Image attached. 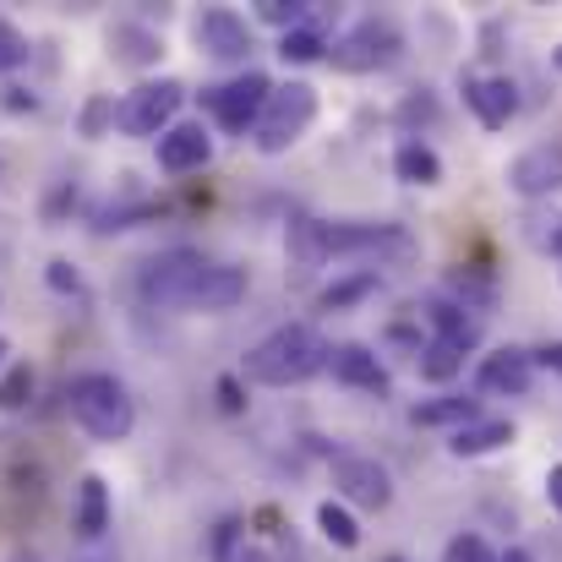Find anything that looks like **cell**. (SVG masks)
I'll list each match as a JSON object with an SVG mask.
<instances>
[{
	"label": "cell",
	"instance_id": "f35d334b",
	"mask_svg": "<svg viewBox=\"0 0 562 562\" xmlns=\"http://www.w3.org/2000/svg\"><path fill=\"white\" fill-rule=\"evenodd\" d=\"M497 562H536V558H530V552H519V547H514V552H503V558H497Z\"/></svg>",
	"mask_w": 562,
	"mask_h": 562
},
{
	"label": "cell",
	"instance_id": "603a6c76",
	"mask_svg": "<svg viewBox=\"0 0 562 562\" xmlns=\"http://www.w3.org/2000/svg\"><path fill=\"white\" fill-rule=\"evenodd\" d=\"M393 176H398L404 187H437V181H442V159H437L426 143H404V148L393 154Z\"/></svg>",
	"mask_w": 562,
	"mask_h": 562
},
{
	"label": "cell",
	"instance_id": "3957f363",
	"mask_svg": "<svg viewBox=\"0 0 562 562\" xmlns=\"http://www.w3.org/2000/svg\"><path fill=\"white\" fill-rule=\"evenodd\" d=\"M312 121H317V88L312 82H284V88L268 93V104H262V115L251 126V148L268 154V159L273 154H290L306 137Z\"/></svg>",
	"mask_w": 562,
	"mask_h": 562
},
{
	"label": "cell",
	"instance_id": "cb8c5ba5",
	"mask_svg": "<svg viewBox=\"0 0 562 562\" xmlns=\"http://www.w3.org/2000/svg\"><path fill=\"white\" fill-rule=\"evenodd\" d=\"M328 55V44H323V33L312 27V22H301V27H290L284 38H279V60L284 66H312V60H323Z\"/></svg>",
	"mask_w": 562,
	"mask_h": 562
},
{
	"label": "cell",
	"instance_id": "7402d4cb",
	"mask_svg": "<svg viewBox=\"0 0 562 562\" xmlns=\"http://www.w3.org/2000/svg\"><path fill=\"white\" fill-rule=\"evenodd\" d=\"M409 420L415 426H470V420H481V404L475 398H464V393H448V398H431V404H415L409 409Z\"/></svg>",
	"mask_w": 562,
	"mask_h": 562
},
{
	"label": "cell",
	"instance_id": "ee69618b",
	"mask_svg": "<svg viewBox=\"0 0 562 562\" xmlns=\"http://www.w3.org/2000/svg\"><path fill=\"white\" fill-rule=\"evenodd\" d=\"M382 562H404V558H382Z\"/></svg>",
	"mask_w": 562,
	"mask_h": 562
},
{
	"label": "cell",
	"instance_id": "484cf974",
	"mask_svg": "<svg viewBox=\"0 0 562 562\" xmlns=\"http://www.w3.org/2000/svg\"><path fill=\"white\" fill-rule=\"evenodd\" d=\"M415 356H420L415 367H420V376H426V382H453V376L464 372V350H453V345H442V339L420 345Z\"/></svg>",
	"mask_w": 562,
	"mask_h": 562
},
{
	"label": "cell",
	"instance_id": "52a82bcc",
	"mask_svg": "<svg viewBox=\"0 0 562 562\" xmlns=\"http://www.w3.org/2000/svg\"><path fill=\"white\" fill-rule=\"evenodd\" d=\"M268 93H273V82H268L262 71H240V77H229L224 88H207L202 104H207V115L218 121V132H229V137H251V126H257Z\"/></svg>",
	"mask_w": 562,
	"mask_h": 562
},
{
	"label": "cell",
	"instance_id": "30bf717a",
	"mask_svg": "<svg viewBox=\"0 0 562 562\" xmlns=\"http://www.w3.org/2000/svg\"><path fill=\"white\" fill-rule=\"evenodd\" d=\"M191 33H196V44H202L213 60H246V55H251V22H246L240 11H229V5H207Z\"/></svg>",
	"mask_w": 562,
	"mask_h": 562
},
{
	"label": "cell",
	"instance_id": "83f0119b",
	"mask_svg": "<svg viewBox=\"0 0 562 562\" xmlns=\"http://www.w3.org/2000/svg\"><path fill=\"white\" fill-rule=\"evenodd\" d=\"M27 398H33V367L27 361H11L5 372H0V409L11 415V409H27Z\"/></svg>",
	"mask_w": 562,
	"mask_h": 562
},
{
	"label": "cell",
	"instance_id": "4dcf8cb0",
	"mask_svg": "<svg viewBox=\"0 0 562 562\" xmlns=\"http://www.w3.org/2000/svg\"><path fill=\"white\" fill-rule=\"evenodd\" d=\"M442 562H497V552H492L481 536H453L448 552H442Z\"/></svg>",
	"mask_w": 562,
	"mask_h": 562
},
{
	"label": "cell",
	"instance_id": "1f68e13d",
	"mask_svg": "<svg viewBox=\"0 0 562 562\" xmlns=\"http://www.w3.org/2000/svg\"><path fill=\"white\" fill-rule=\"evenodd\" d=\"M110 121H115V99H88V110H82V137H104Z\"/></svg>",
	"mask_w": 562,
	"mask_h": 562
},
{
	"label": "cell",
	"instance_id": "74e56055",
	"mask_svg": "<svg viewBox=\"0 0 562 562\" xmlns=\"http://www.w3.org/2000/svg\"><path fill=\"white\" fill-rule=\"evenodd\" d=\"M536 361H541V367H552V372L562 376V345H547V350H541Z\"/></svg>",
	"mask_w": 562,
	"mask_h": 562
},
{
	"label": "cell",
	"instance_id": "f1b7e54d",
	"mask_svg": "<svg viewBox=\"0 0 562 562\" xmlns=\"http://www.w3.org/2000/svg\"><path fill=\"white\" fill-rule=\"evenodd\" d=\"M257 16L290 33V27H301V22H312V5H301V0H262V5H257Z\"/></svg>",
	"mask_w": 562,
	"mask_h": 562
},
{
	"label": "cell",
	"instance_id": "e575fe53",
	"mask_svg": "<svg viewBox=\"0 0 562 562\" xmlns=\"http://www.w3.org/2000/svg\"><path fill=\"white\" fill-rule=\"evenodd\" d=\"M547 497H552V508L562 514V464H552V470H547Z\"/></svg>",
	"mask_w": 562,
	"mask_h": 562
},
{
	"label": "cell",
	"instance_id": "7c38bea8",
	"mask_svg": "<svg viewBox=\"0 0 562 562\" xmlns=\"http://www.w3.org/2000/svg\"><path fill=\"white\" fill-rule=\"evenodd\" d=\"M246 290H251L246 268H229V262H207V273H202V279H196V290H191V306H187V312H202V317L235 312V306L246 301Z\"/></svg>",
	"mask_w": 562,
	"mask_h": 562
},
{
	"label": "cell",
	"instance_id": "4fadbf2b",
	"mask_svg": "<svg viewBox=\"0 0 562 562\" xmlns=\"http://www.w3.org/2000/svg\"><path fill=\"white\" fill-rule=\"evenodd\" d=\"M508 187L519 196H547L562 187V143H541V148H525L514 165H508Z\"/></svg>",
	"mask_w": 562,
	"mask_h": 562
},
{
	"label": "cell",
	"instance_id": "ffe728a7",
	"mask_svg": "<svg viewBox=\"0 0 562 562\" xmlns=\"http://www.w3.org/2000/svg\"><path fill=\"white\" fill-rule=\"evenodd\" d=\"M508 442H514V426L508 420H470V426H459L448 437V453L453 459H481V453H497Z\"/></svg>",
	"mask_w": 562,
	"mask_h": 562
},
{
	"label": "cell",
	"instance_id": "ba28073f",
	"mask_svg": "<svg viewBox=\"0 0 562 562\" xmlns=\"http://www.w3.org/2000/svg\"><path fill=\"white\" fill-rule=\"evenodd\" d=\"M323 246L328 257H367V262L415 251V240L398 224H323Z\"/></svg>",
	"mask_w": 562,
	"mask_h": 562
},
{
	"label": "cell",
	"instance_id": "8992f818",
	"mask_svg": "<svg viewBox=\"0 0 562 562\" xmlns=\"http://www.w3.org/2000/svg\"><path fill=\"white\" fill-rule=\"evenodd\" d=\"M202 273H207V257H202V251H187V246L159 251V257L143 268V301L159 306V312H187L191 290H196Z\"/></svg>",
	"mask_w": 562,
	"mask_h": 562
},
{
	"label": "cell",
	"instance_id": "e0dca14e",
	"mask_svg": "<svg viewBox=\"0 0 562 562\" xmlns=\"http://www.w3.org/2000/svg\"><path fill=\"white\" fill-rule=\"evenodd\" d=\"M530 376H536V356L530 350H492L481 361V387L486 393H530Z\"/></svg>",
	"mask_w": 562,
	"mask_h": 562
},
{
	"label": "cell",
	"instance_id": "836d02e7",
	"mask_svg": "<svg viewBox=\"0 0 562 562\" xmlns=\"http://www.w3.org/2000/svg\"><path fill=\"white\" fill-rule=\"evenodd\" d=\"M235 536H240V519H224V525L213 530V562H229V547H235Z\"/></svg>",
	"mask_w": 562,
	"mask_h": 562
},
{
	"label": "cell",
	"instance_id": "6da1fadb",
	"mask_svg": "<svg viewBox=\"0 0 562 562\" xmlns=\"http://www.w3.org/2000/svg\"><path fill=\"white\" fill-rule=\"evenodd\" d=\"M317 372H328V339L312 323L273 328L240 361V376L257 382V387H295V382H306V376H317Z\"/></svg>",
	"mask_w": 562,
	"mask_h": 562
},
{
	"label": "cell",
	"instance_id": "5bb4252c",
	"mask_svg": "<svg viewBox=\"0 0 562 562\" xmlns=\"http://www.w3.org/2000/svg\"><path fill=\"white\" fill-rule=\"evenodd\" d=\"M464 104L475 110V121L486 132H503L514 121V110H519V88L508 77H470L464 82Z\"/></svg>",
	"mask_w": 562,
	"mask_h": 562
},
{
	"label": "cell",
	"instance_id": "d590c367",
	"mask_svg": "<svg viewBox=\"0 0 562 562\" xmlns=\"http://www.w3.org/2000/svg\"><path fill=\"white\" fill-rule=\"evenodd\" d=\"M218 404H224L229 415L240 409V393H235V376H224V382H218Z\"/></svg>",
	"mask_w": 562,
	"mask_h": 562
},
{
	"label": "cell",
	"instance_id": "60d3db41",
	"mask_svg": "<svg viewBox=\"0 0 562 562\" xmlns=\"http://www.w3.org/2000/svg\"><path fill=\"white\" fill-rule=\"evenodd\" d=\"M5 562H44V558H27V552H16V558H5Z\"/></svg>",
	"mask_w": 562,
	"mask_h": 562
},
{
	"label": "cell",
	"instance_id": "d4e9b609",
	"mask_svg": "<svg viewBox=\"0 0 562 562\" xmlns=\"http://www.w3.org/2000/svg\"><path fill=\"white\" fill-rule=\"evenodd\" d=\"M317 530H323V541H334L339 552H356V547H361V525L350 519L345 503H323V508H317Z\"/></svg>",
	"mask_w": 562,
	"mask_h": 562
},
{
	"label": "cell",
	"instance_id": "8d00e7d4",
	"mask_svg": "<svg viewBox=\"0 0 562 562\" xmlns=\"http://www.w3.org/2000/svg\"><path fill=\"white\" fill-rule=\"evenodd\" d=\"M415 115H431V99H409V104L398 110V121H404V126H409Z\"/></svg>",
	"mask_w": 562,
	"mask_h": 562
},
{
	"label": "cell",
	"instance_id": "44dd1931",
	"mask_svg": "<svg viewBox=\"0 0 562 562\" xmlns=\"http://www.w3.org/2000/svg\"><path fill=\"white\" fill-rule=\"evenodd\" d=\"M77 530H82V541H99L110 530V486H104V475H82V486H77Z\"/></svg>",
	"mask_w": 562,
	"mask_h": 562
},
{
	"label": "cell",
	"instance_id": "d6986e66",
	"mask_svg": "<svg viewBox=\"0 0 562 562\" xmlns=\"http://www.w3.org/2000/svg\"><path fill=\"white\" fill-rule=\"evenodd\" d=\"M426 323L453 350H475V339H481V323L470 317V306H453V301H426Z\"/></svg>",
	"mask_w": 562,
	"mask_h": 562
},
{
	"label": "cell",
	"instance_id": "7a4b0ae2",
	"mask_svg": "<svg viewBox=\"0 0 562 562\" xmlns=\"http://www.w3.org/2000/svg\"><path fill=\"white\" fill-rule=\"evenodd\" d=\"M66 409L71 420L93 437V442H126L137 426V404L126 393V382L110 372H82L66 387Z\"/></svg>",
	"mask_w": 562,
	"mask_h": 562
},
{
	"label": "cell",
	"instance_id": "7bdbcfd3",
	"mask_svg": "<svg viewBox=\"0 0 562 562\" xmlns=\"http://www.w3.org/2000/svg\"><path fill=\"white\" fill-rule=\"evenodd\" d=\"M552 66H558V71H562V44H558V49H552Z\"/></svg>",
	"mask_w": 562,
	"mask_h": 562
},
{
	"label": "cell",
	"instance_id": "9c48e42d",
	"mask_svg": "<svg viewBox=\"0 0 562 562\" xmlns=\"http://www.w3.org/2000/svg\"><path fill=\"white\" fill-rule=\"evenodd\" d=\"M334 486H339L345 503L372 508V514H382V508L393 503V481H387V470H382L376 459H361V453H339V459H334Z\"/></svg>",
	"mask_w": 562,
	"mask_h": 562
},
{
	"label": "cell",
	"instance_id": "4316f807",
	"mask_svg": "<svg viewBox=\"0 0 562 562\" xmlns=\"http://www.w3.org/2000/svg\"><path fill=\"white\" fill-rule=\"evenodd\" d=\"M376 268H361V273H350V279H339V284H328L323 290V312H345V306H356V301H367L376 295Z\"/></svg>",
	"mask_w": 562,
	"mask_h": 562
},
{
	"label": "cell",
	"instance_id": "2e32d148",
	"mask_svg": "<svg viewBox=\"0 0 562 562\" xmlns=\"http://www.w3.org/2000/svg\"><path fill=\"white\" fill-rule=\"evenodd\" d=\"M328 372H334V382H345V387L387 393V367L376 361V350H367V345H339V350H328Z\"/></svg>",
	"mask_w": 562,
	"mask_h": 562
},
{
	"label": "cell",
	"instance_id": "ab89813d",
	"mask_svg": "<svg viewBox=\"0 0 562 562\" xmlns=\"http://www.w3.org/2000/svg\"><path fill=\"white\" fill-rule=\"evenodd\" d=\"M5 367H11V345L0 339V372H5Z\"/></svg>",
	"mask_w": 562,
	"mask_h": 562
},
{
	"label": "cell",
	"instance_id": "b9f144b4",
	"mask_svg": "<svg viewBox=\"0 0 562 562\" xmlns=\"http://www.w3.org/2000/svg\"><path fill=\"white\" fill-rule=\"evenodd\" d=\"M552 251H562V229H552Z\"/></svg>",
	"mask_w": 562,
	"mask_h": 562
},
{
	"label": "cell",
	"instance_id": "f546056e",
	"mask_svg": "<svg viewBox=\"0 0 562 562\" xmlns=\"http://www.w3.org/2000/svg\"><path fill=\"white\" fill-rule=\"evenodd\" d=\"M22 60H27V33H22V27H11V22L0 16V77H5V71H16Z\"/></svg>",
	"mask_w": 562,
	"mask_h": 562
},
{
	"label": "cell",
	"instance_id": "8fae6325",
	"mask_svg": "<svg viewBox=\"0 0 562 562\" xmlns=\"http://www.w3.org/2000/svg\"><path fill=\"white\" fill-rule=\"evenodd\" d=\"M213 159V132L202 121H176L165 137H159V170L165 176H191Z\"/></svg>",
	"mask_w": 562,
	"mask_h": 562
},
{
	"label": "cell",
	"instance_id": "277c9868",
	"mask_svg": "<svg viewBox=\"0 0 562 562\" xmlns=\"http://www.w3.org/2000/svg\"><path fill=\"white\" fill-rule=\"evenodd\" d=\"M181 104H187V82H176V77L137 82V88L115 104V126H121V137H165V132L176 126Z\"/></svg>",
	"mask_w": 562,
	"mask_h": 562
},
{
	"label": "cell",
	"instance_id": "ac0fdd59",
	"mask_svg": "<svg viewBox=\"0 0 562 562\" xmlns=\"http://www.w3.org/2000/svg\"><path fill=\"white\" fill-rule=\"evenodd\" d=\"M110 55L121 66H159L165 60V38L154 27H143V22H115L110 27Z\"/></svg>",
	"mask_w": 562,
	"mask_h": 562
},
{
	"label": "cell",
	"instance_id": "9a60e30c",
	"mask_svg": "<svg viewBox=\"0 0 562 562\" xmlns=\"http://www.w3.org/2000/svg\"><path fill=\"white\" fill-rule=\"evenodd\" d=\"M284 251H290V279L306 284L323 262H328V246H323V218L312 213H290V229H284Z\"/></svg>",
	"mask_w": 562,
	"mask_h": 562
},
{
	"label": "cell",
	"instance_id": "5b68a950",
	"mask_svg": "<svg viewBox=\"0 0 562 562\" xmlns=\"http://www.w3.org/2000/svg\"><path fill=\"white\" fill-rule=\"evenodd\" d=\"M398 55H404V38H398V27H393L387 16H367V22H356L345 38L328 44V66H334V71H350V77L387 71Z\"/></svg>",
	"mask_w": 562,
	"mask_h": 562
},
{
	"label": "cell",
	"instance_id": "d6a6232c",
	"mask_svg": "<svg viewBox=\"0 0 562 562\" xmlns=\"http://www.w3.org/2000/svg\"><path fill=\"white\" fill-rule=\"evenodd\" d=\"M44 279H49V290H60V295H82V273H77V268H71L66 257H55Z\"/></svg>",
	"mask_w": 562,
	"mask_h": 562
}]
</instances>
